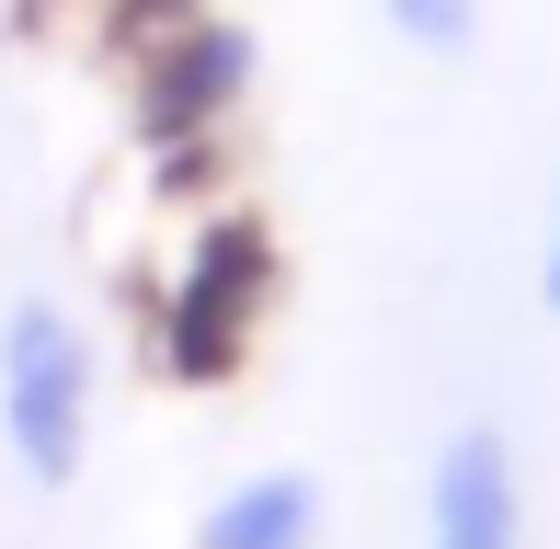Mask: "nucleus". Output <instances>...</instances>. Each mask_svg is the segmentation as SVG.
Masks as SVG:
<instances>
[{"mask_svg":"<svg viewBox=\"0 0 560 549\" xmlns=\"http://www.w3.org/2000/svg\"><path fill=\"white\" fill-rule=\"evenodd\" d=\"M538 297H549V320H560V207H549V253H538Z\"/></svg>","mask_w":560,"mask_h":549,"instance_id":"nucleus-7","label":"nucleus"},{"mask_svg":"<svg viewBox=\"0 0 560 549\" xmlns=\"http://www.w3.org/2000/svg\"><path fill=\"white\" fill-rule=\"evenodd\" d=\"M377 12H389L400 46H423V58H457V46L480 35V0H377Z\"/></svg>","mask_w":560,"mask_h":549,"instance_id":"nucleus-6","label":"nucleus"},{"mask_svg":"<svg viewBox=\"0 0 560 549\" xmlns=\"http://www.w3.org/2000/svg\"><path fill=\"white\" fill-rule=\"evenodd\" d=\"M264 287H275V253L252 218H218L207 253H195V274L172 287V366L184 378H218V366H241L252 320H264Z\"/></svg>","mask_w":560,"mask_h":549,"instance_id":"nucleus-3","label":"nucleus"},{"mask_svg":"<svg viewBox=\"0 0 560 549\" xmlns=\"http://www.w3.org/2000/svg\"><path fill=\"white\" fill-rule=\"evenodd\" d=\"M423 549H526V481L503 423H457L423 481Z\"/></svg>","mask_w":560,"mask_h":549,"instance_id":"nucleus-4","label":"nucleus"},{"mask_svg":"<svg viewBox=\"0 0 560 549\" xmlns=\"http://www.w3.org/2000/svg\"><path fill=\"white\" fill-rule=\"evenodd\" d=\"M172 12H207V0H138V35H149V23H172Z\"/></svg>","mask_w":560,"mask_h":549,"instance_id":"nucleus-8","label":"nucleus"},{"mask_svg":"<svg viewBox=\"0 0 560 549\" xmlns=\"http://www.w3.org/2000/svg\"><path fill=\"white\" fill-rule=\"evenodd\" d=\"M92 423H104V366L92 332L58 297H12L0 309V446L35 492H69L92 458Z\"/></svg>","mask_w":560,"mask_h":549,"instance_id":"nucleus-1","label":"nucleus"},{"mask_svg":"<svg viewBox=\"0 0 560 549\" xmlns=\"http://www.w3.org/2000/svg\"><path fill=\"white\" fill-rule=\"evenodd\" d=\"M252 69H264V46H252V23H229L218 0L207 12H172L149 23V58H138V115L149 138H218L229 115L252 104Z\"/></svg>","mask_w":560,"mask_h":549,"instance_id":"nucleus-2","label":"nucleus"},{"mask_svg":"<svg viewBox=\"0 0 560 549\" xmlns=\"http://www.w3.org/2000/svg\"><path fill=\"white\" fill-rule=\"evenodd\" d=\"M195 549H320V481L310 469H252L195 515Z\"/></svg>","mask_w":560,"mask_h":549,"instance_id":"nucleus-5","label":"nucleus"}]
</instances>
